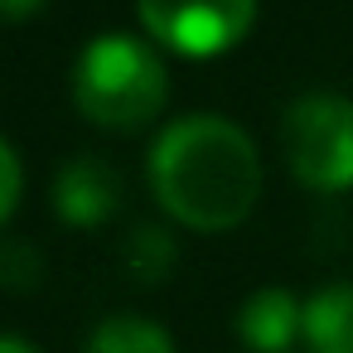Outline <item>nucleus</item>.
Instances as JSON below:
<instances>
[{"label":"nucleus","instance_id":"6e6552de","mask_svg":"<svg viewBox=\"0 0 353 353\" xmlns=\"http://www.w3.org/2000/svg\"><path fill=\"white\" fill-rule=\"evenodd\" d=\"M88 353H174V339L145 314H107L88 334Z\"/></svg>","mask_w":353,"mask_h":353},{"label":"nucleus","instance_id":"423d86ee","mask_svg":"<svg viewBox=\"0 0 353 353\" xmlns=\"http://www.w3.org/2000/svg\"><path fill=\"white\" fill-rule=\"evenodd\" d=\"M305 334V305L285 285H261L237 310V339L252 353H285Z\"/></svg>","mask_w":353,"mask_h":353},{"label":"nucleus","instance_id":"7ed1b4c3","mask_svg":"<svg viewBox=\"0 0 353 353\" xmlns=\"http://www.w3.org/2000/svg\"><path fill=\"white\" fill-rule=\"evenodd\" d=\"M281 150L305 189H353V102L343 92H300L281 117Z\"/></svg>","mask_w":353,"mask_h":353},{"label":"nucleus","instance_id":"9d476101","mask_svg":"<svg viewBox=\"0 0 353 353\" xmlns=\"http://www.w3.org/2000/svg\"><path fill=\"white\" fill-rule=\"evenodd\" d=\"M39 276H44L39 247H30V242H0V285L30 290V285H39Z\"/></svg>","mask_w":353,"mask_h":353},{"label":"nucleus","instance_id":"f03ea898","mask_svg":"<svg viewBox=\"0 0 353 353\" xmlns=\"http://www.w3.org/2000/svg\"><path fill=\"white\" fill-rule=\"evenodd\" d=\"M170 97V73L160 54L136 34H97L73 63V102L88 121L107 131H136L160 117Z\"/></svg>","mask_w":353,"mask_h":353},{"label":"nucleus","instance_id":"0eeeda50","mask_svg":"<svg viewBox=\"0 0 353 353\" xmlns=\"http://www.w3.org/2000/svg\"><path fill=\"white\" fill-rule=\"evenodd\" d=\"M310 353H353V281L324 285L305 300Z\"/></svg>","mask_w":353,"mask_h":353},{"label":"nucleus","instance_id":"f257e3e1","mask_svg":"<svg viewBox=\"0 0 353 353\" xmlns=\"http://www.w3.org/2000/svg\"><path fill=\"white\" fill-rule=\"evenodd\" d=\"M160 208L194 232L237 228L261 199V155L252 136L213 112L170 121L145 160Z\"/></svg>","mask_w":353,"mask_h":353},{"label":"nucleus","instance_id":"ddd939ff","mask_svg":"<svg viewBox=\"0 0 353 353\" xmlns=\"http://www.w3.org/2000/svg\"><path fill=\"white\" fill-rule=\"evenodd\" d=\"M0 353H39L30 339H20V334H0Z\"/></svg>","mask_w":353,"mask_h":353},{"label":"nucleus","instance_id":"9b49d317","mask_svg":"<svg viewBox=\"0 0 353 353\" xmlns=\"http://www.w3.org/2000/svg\"><path fill=\"white\" fill-rule=\"evenodd\" d=\"M20 194H25V165H20L15 145L0 136V223L20 208Z\"/></svg>","mask_w":353,"mask_h":353},{"label":"nucleus","instance_id":"39448f33","mask_svg":"<svg viewBox=\"0 0 353 353\" xmlns=\"http://www.w3.org/2000/svg\"><path fill=\"white\" fill-rule=\"evenodd\" d=\"M117 184L121 179H117L112 165H102L97 155H78L54 174V208L68 228H97L121 203Z\"/></svg>","mask_w":353,"mask_h":353},{"label":"nucleus","instance_id":"1a4fd4ad","mask_svg":"<svg viewBox=\"0 0 353 353\" xmlns=\"http://www.w3.org/2000/svg\"><path fill=\"white\" fill-rule=\"evenodd\" d=\"M121 261H126V271H131L136 281H160V276L174 266V237H170L165 228H155V223H141V228L126 232Z\"/></svg>","mask_w":353,"mask_h":353},{"label":"nucleus","instance_id":"20e7f679","mask_svg":"<svg viewBox=\"0 0 353 353\" xmlns=\"http://www.w3.org/2000/svg\"><path fill=\"white\" fill-rule=\"evenodd\" d=\"M136 15L141 30L170 54L213 59L242 44L256 20V0H136Z\"/></svg>","mask_w":353,"mask_h":353},{"label":"nucleus","instance_id":"f8f14e48","mask_svg":"<svg viewBox=\"0 0 353 353\" xmlns=\"http://www.w3.org/2000/svg\"><path fill=\"white\" fill-rule=\"evenodd\" d=\"M34 10H44V0H0V20H30Z\"/></svg>","mask_w":353,"mask_h":353}]
</instances>
